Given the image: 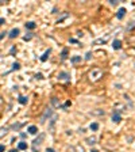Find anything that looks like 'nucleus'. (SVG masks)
Listing matches in <instances>:
<instances>
[{
	"instance_id": "9d476101",
	"label": "nucleus",
	"mask_w": 135,
	"mask_h": 152,
	"mask_svg": "<svg viewBox=\"0 0 135 152\" xmlns=\"http://www.w3.org/2000/svg\"><path fill=\"white\" fill-rule=\"evenodd\" d=\"M7 133H8V128H5V126H1V128H0V139H3Z\"/></svg>"
},
{
	"instance_id": "b1692460",
	"label": "nucleus",
	"mask_w": 135,
	"mask_h": 152,
	"mask_svg": "<svg viewBox=\"0 0 135 152\" xmlns=\"http://www.w3.org/2000/svg\"><path fill=\"white\" fill-rule=\"evenodd\" d=\"M31 38H33V34H31V33H29L27 35H24V37H23V39H24V41H30Z\"/></svg>"
},
{
	"instance_id": "f8f14e48",
	"label": "nucleus",
	"mask_w": 135,
	"mask_h": 152,
	"mask_svg": "<svg viewBox=\"0 0 135 152\" xmlns=\"http://www.w3.org/2000/svg\"><path fill=\"white\" fill-rule=\"evenodd\" d=\"M108 38H110V35H107L106 38H100V39H96V41H95V45H99V43H106L107 41H108Z\"/></svg>"
},
{
	"instance_id": "c9c22d12",
	"label": "nucleus",
	"mask_w": 135,
	"mask_h": 152,
	"mask_svg": "<svg viewBox=\"0 0 135 152\" xmlns=\"http://www.w3.org/2000/svg\"><path fill=\"white\" fill-rule=\"evenodd\" d=\"M91 152H99V151H97V149H92Z\"/></svg>"
},
{
	"instance_id": "6e6552de",
	"label": "nucleus",
	"mask_w": 135,
	"mask_h": 152,
	"mask_svg": "<svg viewBox=\"0 0 135 152\" xmlns=\"http://www.w3.org/2000/svg\"><path fill=\"white\" fill-rule=\"evenodd\" d=\"M126 8H120L118 11V14H116V18H118V19H123V18H124V15H126Z\"/></svg>"
},
{
	"instance_id": "dca6fc26",
	"label": "nucleus",
	"mask_w": 135,
	"mask_h": 152,
	"mask_svg": "<svg viewBox=\"0 0 135 152\" xmlns=\"http://www.w3.org/2000/svg\"><path fill=\"white\" fill-rule=\"evenodd\" d=\"M18 148H19V149H22V151L27 149V143H24V141H20V143L18 144Z\"/></svg>"
},
{
	"instance_id": "4be33fe9",
	"label": "nucleus",
	"mask_w": 135,
	"mask_h": 152,
	"mask_svg": "<svg viewBox=\"0 0 135 152\" xmlns=\"http://www.w3.org/2000/svg\"><path fill=\"white\" fill-rule=\"evenodd\" d=\"M68 57V49H63L62 50V53H61V59L62 60H65Z\"/></svg>"
},
{
	"instance_id": "1a4fd4ad",
	"label": "nucleus",
	"mask_w": 135,
	"mask_h": 152,
	"mask_svg": "<svg viewBox=\"0 0 135 152\" xmlns=\"http://www.w3.org/2000/svg\"><path fill=\"white\" fill-rule=\"evenodd\" d=\"M29 133H30V135H37V133H38V128L35 126V125L29 126Z\"/></svg>"
},
{
	"instance_id": "412c9836",
	"label": "nucleus",
	"mask_w": 135,
	"mask_h": 152,
	"mask_svg": "<svg viewBox=\"0 0 135 152\" xmlns=\"http://www.w3.org/2000/svg\"><path fill=\"white\" fill-rule=\"evenodd\" d=\"M81 61V57L80 56H74V57H72V63L76 64V63H80Z\"/></svg>"
},
{
	"instance_id": "ddd939ff",
	"label": "nucleus",
	"mask_w": 135,
	"mask_h": 152,
	"mask_svg": "<svg viewBox=\"0 0 135 152\" xmlns=\"http://www.w3.org/2000/svg\"><path fill=\"white\" fill-rule=\"evenodd\" d=\"M18 102H19L20 105H26V103L29 102V98L27 97H19L18 98Z\"/></svg>"
},
{
	"instance_id": "f03ea898",
	"label": "nucleus",
	"mask_w": 135,
	"mask_h": 152,
	"mask_svg": "<svg viewBox=\"0 0 135 152\" xmlns=\"http://www.w3.org/2000/svg\"><path fill=\"white\" fill-rule=\"evenodd\" d=\"M43 139H45V135H43V133H41L38 139H35L33 141V152H38L39 151V145L42 144Z\"/></svg>"
},
{
	"instance_id": "bb28decb",
	"label": "nucleus",
	"mask_w": 135,
	"mask_h": 152,
	"mask_svg": "<svg viewBox=\"0 0 135 152\" xmlns=\"http://www.w3.org/2000/svg\"><path fill=\"white\" fill-rule=\"evenodd\" d=\"M110 3H111L112 5H118V4H119V1H118V0H110Z\"/></svg>"
},
{
	"instance_id": "393cba45",
	"label": "nucleus",
	"mask_w": 135,
	"mask_h": 152,
	"mask_svg": "<svg viewBox=\"0 0 135 152\" xmlns=\"http://www.w3.org/2000/svg\"><path fill=\"white\" fill-rule=\"evenodd\" d=\"M19 68H20V64H19V63H14V65H12V69H16V71H18Z\"/></svg>"
},
{
	"instance_id": "cd10ccee",
	"label": "nucleus",
	"mask_w": 135,
	"mask_h": 152,
	"mask_svg": "<svg viewBox=\"0 0 135 152\" xmlns=\"http://www.w3.org/2000/svg\"><path fill=\"white\" fill-rule=\"evenodd\" d=\"M70 105H72V102H70V101H68V102H66V103H65V105H63V106H62V109H66L68 106H70Z\"/></svg>"
},
{
	"instance_id": "20e7f679",
	"label": "nucleus",
	"mask_w": 135,
	"mask_h": 152,
	"mask_svg": "<svg viewBox=\"0 0 135 152\" xmlns=\"http://www.w3.org/2000/svg\"><path fill=\"white\" fill-rule=\"evenodd\" d=\"M51 115H53V111H51L50 109H46L45 110V113H43V115L41 117V124H45L46 122V119L50 118Z\"/></svg>"
},
{
	"instance_id": "473e14b6",
	"label": "nucleus",
	"mask_w": 135,
	"mask_h": 152,
	"mask_svg": "<svg viewBox=\"0 0 135 152\" xmlns=\"http://www.w3.org/2000/svg\"><path fill=\"white\" fill-rule=\"evenodd\" d=\"M46 152H55V151L53 149V148H47V149H46Z\"/></svg>"
},
{
	"instance_id": "a211bd4d",
	"label": "nucleus",
	"mask_w": 135,
	"mask_h": 152,
	"mask_svg": "<svg viewBox=\"0 0 135 152\" xmlns=\"http://www.w3.org/2000/svg\"><path fill=\"white\" fill-rule=\"evenodd\" d=\"M72 152H85V149H84V147H81V145H76L74 149L72 148Z\"/></svg>"
},
{
	"instance_id": "4c0bfd02",
	"label": "nucleus",
	"mask_w": 135,
	"mask_h": 152,
	"mask_svg": "<svg viewBox=\"0 0 135 152\" xmlns=\"http://www.w3.org/2000/svg\"><path fill=\"white\" fill-rule=\"evenodd\" d=\"M134 67H135V64H134Z\"/></svg>"
},
{
	"instance_id": "f3484780",
	"label": "nucleus",
	"mask_w": 135,
	"mask_h": 152,
	"mask_svg": "<svg viewBox=\"0 0 135 152\" xmlns=\"http://www.w3.org/2000/svg\"><path fill=\"white\" fill-rule=\"evenodd\" d=\"M85 141H87V144H89V145H93V144H96V137H88Z\"/></svg>"
},
{
	"instance_id": "c756f323",
	"label": "nucleus",
	"mask_w": 135,
	"mask_h": 152,
	"mask_svg": "<svg viewBox=\"0 0 135 152\" xmlns=\"http://www.w3.org/2000/svg\"><path fill=\"white\" fill-rule=\"evenodd\" d=\"M4 151H5V147L3 144H0V152H4Z\"/></svg>"
},
{
	"instance_id": "0eeeda50",
	"label": "nucleus",
	"mask_w": 135,
	"mask_h": 152,
	"mask_svg": "<svg viewBox=\"0 0 135 152\" xmlns=\"http://www.w3.org/2000/svg\"><path fill=\"white\" fill-rule=\"evenodd\" d=\"M112 48H114L115 50H119V49H122V41H119V39H115L114 42H112Z\"/></svg>"
},
{
	"instance_id": "c85d7f7f",
	"label": "nucleus",
	"mask_w": 135,
	"mask_h": 152,
	"mask_svg": "<svg viewBox=\"0 0 135 152\" xmlns=\"http://www.w3.org/2000/svg\"><path fill=\"white\" fill-rule=\"evenodd\" d=\"M35 77H37V79H43V75H42V73H37Z\"/></svg>"
},
{
	"instance_id": "39448f33",
	"label": "nucleus",
	"mask_w": 135,
	"mask_h": 152,
	"mask_svg": "<svg viewBox=\"0 0 135 152\" xmlns=\"http://www.w3.org/2000/svg\"><path fill=\"white\" fill-rule=\"evenodd\" d=\"M58 79L59 80H69V79H70V73H69V72H59Z\"/></svg>"
},
{
	"instance_id": "7c9ffc66",
	"label": "nucleus",
	"mask_w": 135,
	"mask_h": 152,
	"mask_svg": "<svg viewBox=\"0 0 135 152\" xmlns=\"http://www.w3.org/2000/svg\"><path fill=\"white\" fill-rule=\"evenodd\" d=\"M5 34H7V33H0V41H1V39L5 37Z\"/></svg>"
},
{
	"instance_id": "4468645a",
	"label": "nucleus",
	"mask_w": 135,
	"mask_h": 152,
	"mask_svg": "<svg viewBox=\"0 0 135 152\" xmlns=\"http://www.w3.org/2000/svg\"><path fill=\"white\" fill-rule=\"evenodd\" d=\"M35 27H37V25H35L34 22H27V23H26V29H29V30H34Z\"/></svg>"
},
{
	"instance_id": "2eb2a0df",
	"label": "nucleus",
	"mask_w": 135,
	"mask_h": 152,
	"mask_svg": "<svg viewBox=\"0 0 135 152\" xmlns=\"http://www.w3.org/2000/svg\"><path fill=\"white\" fill-rule=\"evenodd\" d=\"M51 103H53V106L54 107H59L61 106V103H59V101H58V98H51Z\"/></svg>"
},
{
	"instance_id": "a878e982",
	"label": "nucleus",
	"mask_w": 135,
	"mask_h": 152,
	"mask_svg": "<svg viewBox=\"0 0 135 152\" xmlns=\"http://www.w3.org/2000/svg\"><path fill=\"white\" fill-rule=\"evenodd\" d=\"M91 57H92V53H91V52H88V53L85 54V60H87V61H89V60H91Z\"/></svg>"
},
{
	"instance_id": "e433bc0d",
	"label": "nucleus",
	"mask_w": 135,
	"mask_h": 152,
	"mask_svg": "<svg viewBox=\"0 0 135 152\" xmlns=\"http://www.w3.org/2000/svg\"><path fill=\"white\" fill-rule=\"evenodd\" d=\"M11 152H18V151H15V149H12V151H11Z\"/></svg>"
},
{
	"instance_id": "7ed1b4c3",
	"label": "nucleus",
	"mask_w": 135,
	"mask_h": 152,
	"mask_svg": "<svg viewBox=\"0 0 135 152\" xmlns=\"http://www.w3.org/2000/svg\"><path fill=\"white\" fill-rule=\"evenodd\" d=\"M122 110H114V114H112V121L115 124H119L122 121Z\"/></svg>"
},
{
	"instance_id": "72a5a7b5",
	"label": "nucleus",
	"mask_w": 135,
	"mask_h": 152,
	"mask_svg": "<svg viewBox=\"0 0 135 152\" xmlns=\"http://www.w3.org/2000/svg\"><path fill=\"white\" fill-rule=\"evenodd\" d=\"M26 136H27V135H26V133H23V132H22V133H20V137H22V139H24Z\"/></svg>"
},
{
	"instance_id": "2f4dec72",
	"label": "nucleus",
	"mask_w": 135,
	"mask_h": 152,
	"mask_svg": "<svg viewBox=\"0 0 135 152\" xmlns=\"http://www.w3.org/2000/svg\"><path fill=\"white\" fill-rule=\"evenodd\" d=\"M3 23H5V21H4V18H0V26L3 25Z\"/></svg>"
},
{
	"instance_id": "f257e3e1",
	"label": "nucleus",
	"mask_w": 135,
	"mask_h": 152,
	"mask_svg": "<svg viewBox=\"0 0 135 152\" xmlns=\"http://www.w3.org/2000/svg\"><path fill=\"white\" fill-rule=\"evenodd\" d=\"M88 77L91 81H97L100 80L101 77H103V71H101L100 68H92L88 73Z\"/></svg>"
},
{
	"instance_id": "5701e85b",
	"label": "nucleus",
	"mask_w": 135,
	"mask_h": 152,
	"mask_svg": "<svg viewBox=\"0 0 135 152\" xmlns=\"http://www.w3.org/2000/svg\"><path fill=\"white\" fill-rule=\"evenodd\" d=\"M92 114H97V115H104V111L103 110H100V109H97V111H92Z\"/></svg>"
},
{
	"instance_id": "423d86ee",
	"label": "nucleus",
	"mask_w": 135,
	"mask_h": 152,
	"mask_svg": "<svg viewBox=\"0 0 135 152\" xmlns=\"http://www.w3.org/2000/svg\"><path fill=\"white\" fill-rule=\"evenodd\" d=\"M19 33H20V30L15 27V29H12V30H11V31L8 33V37L11 38V39H14V38H16L18 35H19Z\"/></svg>"
},
{
	"instance_id": "f704fd0d",
	"label": "nucleus",
	"mask_w": 135,
	"mask_h": 152,
	"mask_svg": "<svg viewBox=\"0 0 135 152\" xmlns=\"http://www.w3.org/2000/svg\"><path fill=\"white\" fill-rule=\"evenodd\" d=\"M70 42H73V43H77V39H74V38H72V39H70Z\"/></svg>"
},
{
	"instance_id": "9b49d317",
	"label": "nucleus",
	"mask_w": 135,
	"mask_h": 152,
	"mask_svg": "<svg viewBox=\"0 0 135 152\" xmlns=\"http://www.w3.org/2000/svg\"><path fill=\"white\" fill-rule=\"evenodd\" d=\"M50 53H51V49H47V50L43 53V56L41 57V61H43V63H45V61L49 59V54H50Z\"/></svg>"
},
{
	"instance_id": "6ab92c4d",
	"label": "nucleus",
	"mask_w": 135,
	"mask_h": 152,
	"mask_svg": "<svg viewBox=\"0 0 135 152\" xmlns=\"http://www.w3.org/2000/svg\"><path fill=\"white\" fill-rule=\"evenodd\" d=\"M97 129H99V124H97V122H92V124H91V130L96 132Z\"/></svg>"
},
{
	"instance_id": "aec40b11",
	"label": "nucleus",
	"mask_w": 135,
	"mask_h": 152,
	"mask_svg": "<svg viewBox=\"0 0 135 152\" xmlns=\"http://www.w3.org/2000/svg\"><path fill=\"white\" fill-rule=\"evenodd\" d=\"M22 126H23V124H14V125H12L11 128H12L14 130H19V129H20Z\"/></svg>"
}]
</instances>
